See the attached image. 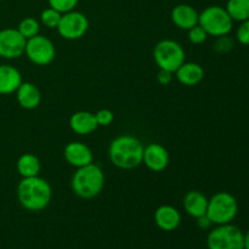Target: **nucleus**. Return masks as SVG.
Masks as SVG:
<instances>
[{
    "mask_svg": "<svg viewBox=\"0 0 249 249\" xmlns=\"http://www.w3.org/2000/svg\"><path fill=\"white\" fill-rule=\"evenodd\" d=\"M169 152L164 146L157 142H151L143 147L142 163L151 172L160 173L169 165Z\"/></svg>",
    "mask_w": 249,
    "mask_h": 249,
    "instance_id": "obj_11",
    "label": "nucleus"
},
{
    "mask_svg": "<svg viewBox=\"0 0 249 249\" xmlns=\"http://www.w3.org/2000/svg\"><path fill=\"white\" fill-rule=\"evenodd\" d=\"M173 77H174V73L169 72V71L165 70H160L157 73V82L160 85H169L172 83Z\"/></svg>",
    "mask_w": 249,
    "mask_h": 249,
    "instance_id": "obj_29",
    "label": "nucleus"
},
{
    "mask_svg": "<svg viewBox=\"0 0 249 249\" xmlns=\"http://www.w3.org/2000/svg\"><path fill=\"white\" fill-rule=\"evenodd\" d=\"M66 162L74 168H82L94 162V155L88 145L80 141L67 143L63 151Z\"/></svg>",
    "mask_w": 249,
    "mask_h": 249,
    "instance_id": "obj_12",
    "label": "nucleus"
},
{
    "mask_svg": "<svg viewBox=\"0 0 249 249\" xmlns=\"http://www.w3.org/2000/svg\"><path fill=\"white\" fill-rule=\"evenodd\" d=\"M236 40L241 45L249 46V18L243 22H240V26L236 31Z\"/></svg>",
    "mask_w": 249,
    "mask_h": 249,
    "instance_id": "obj_27",
    "label": "nucleus"
},
{
    "mask_svg": "<svg viewBox=\"0 0 249 249\" xmlns=\"http://www.w3.org/2000/svg\"><path fill=\"white\" fill-rule=\"evenodd\" d=\"M17 199L28 212H41L50 204L53 189L45 179L39 175L22 178L17 185Z\"/></svg>",
    "mask_w": 249,
    "mask_h": 249,
    "instance_id": "obj_2",
    "label": "nucleus"
},
{
    "mask_svg": "<svg viewBox=\"0 0 249 249\" xmlns=\"http://www.w3.org/2000/svg\"><path fill=\"white\" fill-rule=\"evenodd\" d=\"M208 249H245V232L233 224L216 225L207 236Z\"/></svg>",
    "mask_w": 249,
    "mask_h": 249,
    "instance_id": "obj_6",
    "label": "nucleus"
},
{
    "mask_svg": "<svg viewBox=\"0 0 249 249\" xmlns=\"http://www.w3.org/2000/svg\"><path fill=\"white\" fill-rule=\"evenodd\" d=\"M238 213V202L232 194L220 191L208 198L207 216L213 225H224L235 220Z\"/></svg>",
    "mask_w": 249,
    "mask_h": 249,
    "instance_id": "obj_4",
    "label": "nucleus"
},
{
    "mask_svg": "<svg viewBox=\"0 0 249 249\" xmlns=\"http://www.w3.org/2000/svg\"><path fill=\"white\" fill-rule=\"evenodd\" d=\"M0 1H2V0H0Z\"/></svg>",
    "mask_w": 249,
    "mask_h": 249,
    "instance_id": "obj_32",
    "label": "nucleus"
},
{
    "mask_svg": "<svg viewBox=\"0 0 249 249\" xmlns=\"http://www.w3.org/2000/svg\"><path fill=\"white\" fill-rule=\"evenodd\" d=\"M62 14L58 11H56L55 9L53 7H46L41 11L40 14V22L44 24L45 27L50 29H55L57 28L58 23H60V19Z\"/></svg>",
    "mask_w": 249,
    "mask_h": 249,
    "instance_id": "obj_23",
    "label": "nucleus"
},
{
    "mask_svg": "<svg viewBox=\"0 0 249 249\" xmlns=\"http://www.w3.org/2000/svg\"><path fill=\"white\" fill-rule=\"evenodd\" d=\"M143 147L138 138L129 134L119 135L108 146V158L118 169L130 170L142 164Z\"/></svg>",
    "mask_w": 249,
    "mask_h": 249,
    "instance_id": "obj_1",
    "label": "nucleus"
},
{
    "mask_svg": "<svg viewBox=\"0 0 249 249\" xmlns=\"http://www.w3.org/2000/svg\"><path fill=\"white\" fill-rule=\"evenodd\" d=\"M235 48V40L230 36H221L215 39L213 44V49L218 53H228Z\"/></svg>",
    "mask_w": 249,
    "mask_h": 249,
    "instance_id": "obj_24",
    "label": "nucleus"
},
{
    "mask_svg": "<svg viewBox=\"0 0 249 249\" xmlns=\"http://www.w3.org/2000/svg\"><path fill=\"white\" fill-rule=\"evenodd\" d=\"M198 24L211 36H228L231 33L233 21L225 7L219 5H211L199 12Z\"/></svg>",
    "mask_w": 249,
    "mask_h": 249,
    "instance_id": "obj_5",
    "label": "nucleus"
},
{
    "mask_svg": "<svg viewBox=\"0 0 249 249\" xmlns=\"http://www.w3.org/2000/svg\"><path fill=\"white\" fill-rule=\"evenodd\" d=\"M225 9L233 22H243L249 18V0H228Z\"/></svg>",
    "mask_w": 249,
    "mask_h": 249,
    "instance_id": "obj_21",
    "label": "nucleus"
},
{
    "mask_svg": "<svg viewBox=\"0 0 249 249\" xmlns=\"http://www.w3.org/2000/svg\"><path fill=\"white\" fill-rule=\"evenodd\" d=\"M24 55L36 66H48L55 60L56 48L53 41L43 34L27 39Z\"/></svg>",
    "mask_w": 249,
    "mask_h": 249,
    "instance_id": "obj_8",
    "label": "nucleus"
},
{
    "mask_svg": "<svg viewBox=\"0 0 249 249\" xmlns=\"http://www.w3.org/2000/svg\"><path fill=\"white\" fill-rule=\"evenodd\" d=\"M56 29L66 40H78L87 34L89 29V19L83 12L72 10L62 14Z\"/></svg>",
    "mask_w": 249,
    "mask_h": 249,
    "instance_id": "obj_9",
    "label": "nucleus"
},
{
    "mask_svg": "<svg viewBox=\"0 0 249 249\" xmlns=\"http://www.w3.org/2000/svg\"><path fill=\"white\" fill-rule=\"evenodd\" d=\"M170 17H172L173 23L178 28L182 31H189L192 27L198 24L199 12L192 5L179 4L173 7Z\"/></svg>",
    "mask_w": 249,
    "mask_h": 249,
    "instance_id": "obj_14",
    "label": "nucleus"
},
{
    "mask_svg": "<svg viewBox=\"0 0 249 249\" xmlns=\"http://www.w3.org/2000/svg\"><path fill=\"white\" fill-rule=\"evenodd\" d=\"M71 187L75 196L91 199L99 196L105 187V174L101 167L94 162L85 167L77 168L71 180Z\"/></svg>",
    "mask_w": 249,
    "mask_h": 249,
    "instance_id": "obj_3",
    "label": "nucleus"
},
{
    "mask_svg": "<svg viewBox=\"0 0 249 249\" xmlns=\"http://www.w3.org/2000/svg\"><path fill=\"white\" fill-rule=\"evenodd\" d=\"M18 174L22 178H32L39 175L40 172V160L33 153H23L18 157L16 163Z\"/></svg>",
    "mask_w": 249,
    "mask_h": 249,
    "instance_id": "obj_20",
    "label": "nucleus"
},
{
    "mask_svg": "<svg viewBox=\"0 0 249 249\" xmlns=\"http://www.w3.org/2000/svg\"><path fill=\"white\" fill-rule=\"evenodd\" d=\"M21 72L11 65H0V95L16 92L22 84Z\"/></svg>",
    "mask_w": 249,
    "mask_h": 249,
    "instance_id": "obj_18",
    "label": "nucleus"
},
{
    "mask_svg": "<svg viewBox=\"0 0 249 249\" xmlns=\"http://www.w3.org/2000/svg\"><path fill=\"white\" fill-rule=\"evenodd\" d=\"M95 118L99 126H108L114 121V114L111 109L102 108L95 113Z\"/></svg>",
    "mask_w": 249,
    "mask_h": 249,
    "instance_id": "obj_28",
    "label": "nucleus"
},
{
    "mask_svg": "<svg viewBox=\"0 0 249 249\" xmlns=\"http://www.w3.org/2000/svg\"><path fill=\"white\" fill-rule=\"evenodd\" d=\"M70 126L78 135H89L97 129L95 113L89 111H78L70 118Z\"/></svg>",
    "mask_w": 249,
    "mask_h": 249,
    "instance_id": "obj_19",
    "label": "nucleus"
},
{
    "mask_svg": "<svg viewBox=\"0 0 249 249\" xmlns=\"http://www.w3.org/2000/svg\"><path fill=\"white\" fill-rule=\"evenodd\" d=\"M16 99L19 106L24 109H34L40 105L41 92L36 84L22 82L16 90Z\"/></svg>",
    "mask_w": 249,
    "mask_h": 249,
    "instance_id": "obj_17",
    "label": "nucleus"
},
{
    "mask_svg": "<svg viewBox=\"0 0 249 249\" xmlns=\"http://www.w3.org/2000/svg\"><path fill=\"white\" fill-rule=\"evenodd\" d=\"M178 82L185 87H195L198 85L204 78V70L199 63L186 62L185 61L174 72Z\"/></svg>",
    "mask_w": 249,
    "mask_h": 249,
    "instance_id": "obj_15",
    "label": "nucleus"
},
{
    "mask_svg": "<svg viewBox=\"0 0 249 249\" xmlns=\"http://www.w3.org/2000/svg\"><path fill=\"white\" fill-rule=\"evenodd\" d=\"M17 31L22 34L26 39L33 38L36 34L40 32V23L34 17H24L21 22H19Z\"/></svg>",
    "mask_w": 249,
    "mask_h": 249,
    "instance_id": "obj_22",
    "label": "nucleus"
},
{
    "mask_svg": "<svg viewBox=\"0 0 249 249\" xmlns=\"http://www.w3.org/2000/svg\"><path fill=\"white\" fill-rule=\"evenodd\" d=\"M189 33H187V36H189V40L191 41L192 44H195V45H199V44H203L206 43L207 38H208V34H207V32L204 31L203 28H202L199 24H197V26L192 27L191 29H189Z\"/></svg>",
    "mask_w": 249,
    "mask_h": 249,
    "instance_id": "obj_26",
    "label": "nucleus"
},
{
    "mask_svg": "<svg viewBox=\"0 0 249 249\" xmlns=\"http://www.w3.org/2000/svg\"><path fill=\"white\" fill-rule=\"evenodd\" d=\"M197 220V226H198L199 229H202V230H208V229H211V226L213 225L211 221V219L206 215H202L199 216V218L196 219Z\"/></svg>",
    "mask_w": 249,
    "mask_h": 249,
    "instance_id": "obj_30",
    "label": "nucleus"
},
{
    "mask_svg": "<svg viewBox=\"0 0 249 249\" xmlns=\"http://www.w3.org/2000/svg\"><path fill=\"white\" fill-rule=\"evenodd\" d=\"M27 39L17 28H4L0 31V57L15 60L24 55Z\"/></svg>",
    "mask_w": 249,
    "mask_h": 249,
    "instance_id": "obj_10",
    "label": "nucleus"
},
{
    "mask_svg": "<svg viewBox=\"0 0 249 249\" xmlns=\"http://www.w3.org/2000/svg\"><path fill=\"white\" fill-rule=\"evenodd\" d=\"M185 50L178 41L163 39L153 49V60L160 70L174 73L185 62Z\"/></svg>",
    "mask_w": 249,
    "mask_h": 249,
    "instance_id": "obj_7",
    "label": "nucleus"
},
{
    "mask_svg": "<svg viewBox=\"0 0 249 249\" xmlns=\"http://www.w3.org/2000/svg\"><path fill=\"white\" fill-rule=\"evenodd\" d=\"M245 249H249V230L245 233Z\"/></svg>",
    "mask_w": 249,
    "mask_h": 249,
    "instance_id": "obj_31",
    "label": "nucleus"
},
{
    "mask_svg": "<svg viewBox=\"0 0 249 249\" xmlns=\"http://www.w3.org/2000/svg\"><path fill=\"white\" fill-rule=\"evenodd\" d=\"M182 206H184L185 212L192 218L197 219L202 215L207 214V208H208V198L206 195L197 190L189 191L184 196L182 199Z\"/></svg>",
    "mask_w": 249,
    "mask_h": 249,
    "instance_id": "obj_16",
    "label": "nucleus"
},
{
    "mask_svg": "<svg viewBox=\"0 0 249 249\" xmlns=\"http://www.w3.org/2000/svg\"><path fill=\"white\" fill-rule=\"evenodd\" d=\"M155 223L158 229L165 232L177 230L181 224V214L175 207L169 206V204H163L158 207L155 212Z\"/></svg>",
    "mask_w": 249,
    "mask_h": 249,
    "instance_id": "obj_13",
    "label": "nucleus"
},
{
    "mask_svg": "<svg viewBox=\"0 0 249 249\" xmlns=\"http://www.w3.org/2000/svg\"><path fill=\"white\" fill-rule=\"evenodd\" d=\"M49 6L55 9L61 14H66L72 10H75L79 0H48Z\"/></svg>",
    "mask_w": 249,
    "mask_h": 249,
    "instance_id": "obj_25",
    "label": "nucleus"
}]
</instances>
